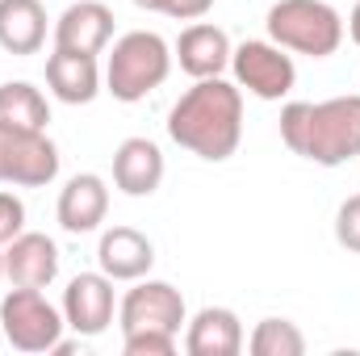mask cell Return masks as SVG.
I'll return each instance as SVG.
<instances>
[{"mask_svg":"<svg viewBox=\"0 0 360 356\" xmlns=\"http://www.w3.org/2000/svg\"><path fill=\"white\" fill-rule=\"evenodd\" d=\"M281 143L319 164L340 168L360 155V92L327 101H289L281 109Z\"/></svg>","mask_w":360,"mask_h":356,"instance_id":"obj_2","label":"cell"},{"mask_svg":"<svg viewBox=\"0 0 360 356\" xmlns=\"http://www.w3.org/2000/svg\"><path fill=\"white\" fill-rule=\"evenodd\" d=\"M0 327L17 352H55V344L68 331V319L55 302H46L42 289L13 285L0 298Z\"/></svg>","mask_w":360,"mask_h":356,"instance_id":"obj_5","label":"cell"},{"mask_svg":"<svg viewBox=\"0 0 360 356\" xmlns=\"http://www.w3.org/2000/svg\"><path fill=\"white\" fill-rule=\"evenodd\" d=\"M264 25L276 46L310 59H331L344 42V17L327 0H272Z\"/></svg>","mask_w":360,"mask_h":356,"instance_id":"obj_4","label":"cell"},{"mask_svg":"<svg viewBox=\"0 0 360 356\" xmlns=\"http://www.w3.org/2000/svg\"><path fill=\"white\" fill-rule=\"evenodd\" d=\"M231 76L235 84L260 101H281L289 96L297 84V68H293V55L276 42L264 38H248L231 51Z\"/></svg>","mask_w":360,"mask_h":356,"instance_id":"obj_7","label":"cell"},{"mask_svg":"<svg viewBox=\"0 0 360 356\" xmlns=\"http://www.w3.org/2000/svg\"><path fill=\"white\" fill-rule=\"evenodd\" d=\"M109 214V184L96 172H76L59 189V205L55 218L68 235H92Z\"/></svg>","mask_w":360,"mask_h":356,"instance_id":"obj_13","label":"cell"},{"mask_svg":"<svg viewBox=\"0 0 360 356\" xmlns=\"http://www.w3.org/2000/svg\"><path fill=\"white\" fill-rule=\"evenodd\" d=\"M63 319H68V327L76 331V336H101V331H109V323H113V314H117V298H113V276H105V272H76L72 281H68V289H63Z\"/></svg>","mask_w":360,"mask_h":356,"instance_id":"obj_9","label":"cell"},{"mask_svg":"<svg viewBox=\"0 0 360 356\" xmlns=\"http://www.w3.org/2000/svg\"><path fill=\"white\" fill-rule=\"evenodd\" d=\"M55 51H80V55H101L113 42V8L105 0H76L59 13L51 30Z\"/></svg>","mask_w":360,"mask_h":356,"instance_id":"obj_10","label":"cell"},{"mask_svg":"<svg viewBox=\"0 0 360 356\" xmlns=\"http://www.w3.org/2000/svg\"><path fill=\"white\" fill-rule=\"evenodd\" d=\"M46 89L63 105H92L105 92V72L96 63V55L80 51H55L46 59Z\"/></svg>","mask_w":360,"mask_h":356,"instance_id":"obj_14","label":"cell"},{"mask_svg":"<svg viewBox=\"0 0 360 356\" xmlns=\"http://www.w3.org/2000/svg\"><path fill=\"white\" fill-rule=\"evenodd\" d=\"M210 8L214 0H164V17H176V21H201Z\"/></svg>","mask_w":360,"mask_h":356,"instance_id":"obj_24","label":"cell"},{"mask_svg":"<svg viewBox=\"0 0 360 356\" xmlns=\"http://www.w3.org/2000/svg\"><path fill=\"white\" fill-rule=\"evenodd\" d=\"M188 323V306L172 281H155V276H139L134 289H126V298L117 302V327L126 331H168L180 336V327Z\"/></svg>","mask_w":360,"mask_h":356,"instance_id":"obj_8","label":"cell"},{"mask_svg":"<svg viewBox=\"0 0 360 356\" xmlns=\"http://www.w3.org/2000/svg\"><path fill=\"white\" fill-rule=\"evenodd\" d=\"M96 265L113 281H139L155 268V243L134 227H109L96 243Z\"/></svg>","mask_w":360,"mask_h":356,"instance_id":"obj_16","label":"cell"},{"mask_svg":"<svg viewBox=\"0 0 360 356\" xmlns=\"http://www.w3.org/2000/svg\"><path fill=\"white\" fill-rule=\"evenodd\" d=\"M243 348H248V336L231 306H201L188 319V331H184L188 356H239Z\"/></svg>","mask_w":360,"mask_h":356,"instance_id":"obj_15","label":"cell"},{"mask_svg":"<svg viewBox=\"0 0 360 356\" xmlns=\"http://www.w3.org/2000/svg\"><path fill=\"white\" fill-rule=\"evenodd\" d=\"M231 38H226V30L222 25H214V21H193V25H184L176 38V46H172V59L180 63V72L184 76H193V80H210V76H222L226 68H231Z\"/></svg>","mask_w":360,"mask_h":356,"instance_id":"obj_11","label":"cell"},{"mask_svg":"<svg viewBox=\"0 0 360 356\" xmlns=\"http://www.w3.org/2000/svg\"><path fill=\"white\" fill-rule=\"evenodd\" d=\"M25 231V201L8 189H0V248L13 243Z\"/></svg>","mask_w":360,"mask_h":356,"instance_id":"obj_23","label":"cell"},{"mask_svg":"<svg viewBox=\"0 0 360 356\" xmlns=\"http://www.w3.org/2000/svg\"><path fill=\"white\" fill-rule=\"evenodd\" d=\"M168 139L205 164L231 160L243 143V89L222 76L193 80L168 113Z\"/></svg>","mask_w":360,"mask_h":356,"instance_id":"obj_1","label":"cell"},{"mask_svg":"<svg viewBox=\"0 0 360 356\" xmlns=\"http://www.w3.org/2000/svg\"><path fill=\"white\" fill-rule=\"evenodd\" d=\"M248 352L252 356H302L306 352V336L289 319H260L252 327V336H248Z\"/></svg>","mask_w":360,"mask_h":356,"instance_id":"obj_20","label":"cell"},{"mask_svg":"<svg viewBox=\"0 0 360 356\" xmlns=\"http://www.w3.org/2000/svg\"><path fill=\"white\" fill-rule=\"evenodd\" d=\"M335 243L344 252H356L360 256V193L348 197L340 210H335Z\"/></svg>","mask_w":360,"mask_h":356,"instance_id":"obj_22","label":"cell"},{"mask_svg":"<svg viewBox=\"0 0 360 356\" xmlns=\"http://www.w3.org/2000/svg\"><path fill=\"white\" fill-rule=\"evenodd\" d=\"M180 336L168 331H126L122 336V352L126 356H172Z\"/></svg>","mask_w":360,"mask_h":356,"instance_id":"obj_21","label":"cell"},{"mask_svg":"<svg viewBox=\"0 0 360 356\" xmlns=\"http://www.w3.org/2000/svg\"><path fill=\"white\" fill-rule=\"evenodd\" d=\"M4 252V276L13 285H30V289H46L59 276V243L42 231H21L13 243L0 248Z\"/></svg>","mask_w":360,"mask_h":356,"instance_id":"obj_12","label":"cell"},{"mask_svg":"<svg viewBox=\"0 0 360 356\" xmlns=\"http://www.w3.org/2000/svg\"><path fill=\"white\" fill-rule=\"evenodd\" d=\"M172 76V46L155 30H130L105 59V92L122 105H139Z\"/></svg>","mask_w":360,"mask_h":356,"instance_id":"obj_3","label":"cell"},{"mask_svg":"<svg viewBox=\"0 0 360 356\" xmlns=\"http://www.w3.org/2000/svg\"><path fill=\"white\" fill-rule=\"evenodd\" d=\"M0 276H4V252H0Z\"/></svg>","mask_w":360,"mask_h":356,"instance_id":"obj_27","label":"cell"},{"mask_svg":"<svg viewBox=\"0 0 360 356\" xmlns=\"http://www.w3.org/2000/svg\"><path fill=\"white\" fill-rule=\"evenodd\" d=\"M344 34H348V38L360 46V0L352 4V13H348V25H344Z\"/></svg>","mask_w":360,"mask_h":356,"instance_id":"obj_25","label":"cell"},{"mask_svg":"<svg viewBox=\"0 0 360 356\" xmlns=\"http://www.w3.org/2000/svg\"><path fill=\"white\" fill-rule=\"evenodd\" d=\"M113 184L126 197H151L164 184V151H160V143H151L143 134L117 143V151H113Z\"/></svg>","mask_w":360,"mask_h":356,"instance_id":"obj_17","label":"cell"},{"mask_svg":"<svg viewBox=\"0 0 360 356\" xmlns=\"http://www.w3.org/2000/svg\"><path fill=\"white\" fill-rule=\"evenodd\" d=\"M139 8H147V13H164V0H134Z\"/></svg>","mask_w":360,"mask_h":356,"instance_id":"obj_26","label":"cell"},{"mask_svg":"<svg viewBox=\"0 0 360 356\" xmlns=\"http://www.w3.org/2000/svg\"><path fill=\"white\" fill-rule=\"evenodd\" d=\"M46 46V8L42 0H0V51L38 55Z\"/></svg>","mask_w":360,"mask_h":356,"instance_id":"obj_18","label":"cell"},{"mask_svg":"<svg viewBox=\"0 0 360 356\" xmlns=\"http://www.w3.org/2000/svg\"><path fill=\"white\" fill-rule=\"evenodd\" d=\"M59 164H63V155L46 130H25V126L0 122V184L46 189L59 177Z\"/></svg>","mask_w":360,"mask_h":356,"instance_id":"obj_6","label":"cell"},{"mask_svg":"<svg viewBox=\"0 0 360 356\" xmlns=\"http://www.w3.org/2000/svg\"><path fill=\"white\" fill-rule=\"evenodd\" d=\"M0 122L4 126H25V130H46L51 101L30 80H8V84H0Z\"/></svg>","mask_w":360,"mask_h":356,"instance_id":"obj_19","label":"cell"}]
</instances>
